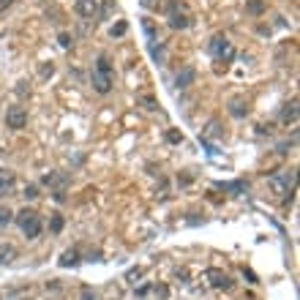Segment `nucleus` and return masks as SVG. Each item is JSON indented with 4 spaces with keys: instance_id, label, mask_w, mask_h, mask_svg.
Returning a JSON list of instances; mask_svg holds the SVG:
<instances>
[{
    "instance_id": "1",
    "label": "nucleus",
    "mask_w": 300,
    "mask_h": 300,
    "mask_svg": "<svg viewBox=\"0 0 300 300\" xmlns=\"http://www.w3.org/2000/svg\"><path fill=\"white\" fill-rule=\"evenodd\" d=\"M90 82H93V90L101 93V96H106V93L112 90V85H115V69H112L106 55H98L96 69H93V74H90Z\"/></svg>"
},
{
    "instance_id": "2",
    "label": "nucleus",
    "mask_w": 300,
    "mask_h": 300,
    "mask_svg": "<svg viewBox=\"0 0 300 300\" xmlns=\"http://www.w3.org/2000/svg\"><path fill=\"white\" fill-rule=\"evenodd\" d=\"M17 226L22 229V235L28 237V240H38V235H41V229H44V224H41V216H38L36 210H19L17 213Z\"/></svg>"
},
{
    "instance_id": "3",
    "label": "nucleus",
    "mask_w": 300,
    "mask_h": 300,
    "mask_svg": "<svg viewBox=\"0 0 300 300\" xmlns=\"http://www.w3.org/2000/svg\"><path fill=\"white\" fill-rule=\"evenodd\" d=\"M164 11H166V22H169L172 30H186V28H191V14L186 11V6L180 3V0H166Z\"/></svg>"
},
{
    "instance_id": "4",
    "label": "nucleus",
    "mask_w": 300,
    "mask_h": 300,
    "mask_svg": "<svg viewBox=\"0 0 300 300\" xmlns=\"http://www.w3.org/2000/svg\"><path fill=\"white\" fill-rule=\"evenodd\" d=\"M268 183L276 194H289V191H295V169H284L278 175H270Z\"/></svg>"
},
{
    "instance_id": "5",
    "label": "nucleus",
    "mask_w": 300,
    "mask_h": 300,
    "mask_svg": "<svg viewBox=\"0 0 300 300\" xmlns=\"http://www.w3.org/2000/svg\"><path fill=\"white\" fill-rule=\"evenodd\" d=\"M208 52L216 60H229L232 55H235V49H232V44H229V38L224 36V33H216V36L210 38V44H208Z\"/></svg>"
},
{
    "instance_id": "6",
    "label": "nucleus",
    "mask_w": 300,
    "mask_h": 300,
    "mask_svg": "<svg viewBox=\"0 0 300 300\" xmlns=\"http://www.w3.org/2000/svg\"><path fill=\"white\" fill-rule=\"evenodd\" d=\"M25 126H28V109H25L22 104H11L9 109H6V129L22 131Z\"/></svg>"
},
{
    "instance_id": "7",
    "label": "nucleus",
    "mask_w": 300,
    "mask_h": 300,
    "mask_svg": "<svg viewBox=\"0 0 300 300\" xmlns=\"http://www.w3.org/2000/svg\"><path fill=\"white\" fill-rule=\"evenodd\" d=\"M205 278L210 281L213 289H229V286H232L229 273H224V270H218V268H210L208 273H205Z\"/></svg>"
},
{
    "instance_id": "8",
    "label": "nucleus",
    "mask_w": 300,
    "mask_h": 300,
    "mask_svg": "<svg viewBox=\"0 0 300 300\" xmlns=\"http://www.w3.org/2000/svg\"><path fill=\"white\" fill-rule=\"evenodd\" d=\"M194 79H197V69H194V66H183V69L177 71V77H175V88L186 90V88L194 85Z\"/></svg>"
},
{
    "instance_id": "9",
    "label": "nucleus",
    "mask_w": 300,
    "mask_h": 300,
    "mask_svg": "<svg viewBox=\"0 0 300 300\" xmlns=\"http://www.w3.org/2000/svg\"><path fill=\"white\" fill-rule=\"evenodd\" d=\"M74 11H77L82 19H96L98 3H96V0H77V3H74Z\"/></svg>"
},
{
    "instance_id": "10",
    "label": "nucleus",
    "mask_w": 300,
    "mask_h": 300,
    "mask_svg": "<svg viewBox=\"0 0 300 300\" xmlns=\"http://www.w3.org/2000/svg\"><path fill=\"white\" fill-rule=\"evenodd\" d=\"M14 186H17V175H14V172H11V169H0V197L11 194Z\"/></svg>"
},
{
    "instance_id": "11",
    "label": "nucleus",
    "mask_w": 300,
    "mask_h": 300,
    "mask_svg": "<svg viewBox=\"0 0 300 300\" xmlns=\"http://www.w3.org/2000/svg\"><path fill=\"white\" fill-rule=\"evenodd\" d=\"M281 123H284V126H295V123H297V98H292V101L284 104V109H281Z\"/></svg>"
},
{
    "instance_id": "12",
    "label": "nucleus",
    "mask_w": 300,
    "mask_h": 300,
    "mask_svg": "<svg viewBox=\"0 0 300 300\" xmlns=\"http://www.w3.org/2000/svg\"><path fill=\"white\" fill-rule=\"evenodd\" d=\"M41 183L52 186L55 191H66V183H69V180H66V175H57V172H46V175L41 177Z\"/></svg>"
},
{
    "instance_id": "13",
    "label": "nucleus",
    "mask_w": 300,
    "mask_h": 300,
    "mask_svg": "<svg viewBox=\"0 0 300 300\" xmlns=\"http://www.w3.org/2000/svg\"><path fill=\"white\" fill-rule=\"evenodd\" d=\"M142 30H145V38H148V44H150V46H156L158 36H156V25H153V19H150V17H142Z\"/></svg>"
},
{
    "instance_id": "14",
    "label": "nucleus",
    "mask_w": 300,
    "mask_h": 300,
    "mask_svg": "<svg viewBox=\"0 0 300 300\" xmlns=\"http://www.w3.org/2000/svg\"><path fill=\"white\" fill-rule=\"evenodd\" d=\"M14 257H17V249L11 243H0V265H9V262H14Z\"/></svg>"
},
{
    "instance_id": "15",
    "label": "nucleus",
    "mask_w": 300,
    "mask_h": 300,
    "mask_svg": "<svg viewBox=\"0 0 300 300\" xmlns=\"http://www.w3.org/2000/svg\"><path fill=\"white\" fill-rule=\"evenodd\" d=\"M77 262H79V251L77 249L63 251V257H60V268H74Z\"/></svg>"
},
{
    "instance_id": "16",
    "label": "nucleus",
    "mask_w": 300,
    "mask_h": 300,
    "mask_svg": "<svg viewBox=\"0 0 300 300\" xmlns=\"http://www.w3.org/2000/svg\"><path fill=\"white\" fill-rule=\"evenodd\" d=\"M63 226H66L63 213H52V218H49V232H52V235H60V232H63Z\"/></svg>"
},
{
    "instance_id": "17",
    "label": "nucleus",
    "mask_w": 300,
    "mask_h": 300,
    "mask_svg": "<svg viewBox=\"0 0 300 300\" xmlns=\"http://www.w3.org/2000/svg\"><path fill=\"white\" fill-rule=\"evenodd\" d=\"M112 11H115V0H104L101 9H98V14H96V19H98V22H106V19L112 17Z\"/></svg>"
},
{
    "instance_id": "18",
    "label": "nucleus",
    "mask_w": 300,
    "mask_h": 300,
    "mask_svg": "<svg viewBox=\"0 0 300 300\" xmlns=\"http://www.w3.org/2000/svg\"><path fill=\"white\" fill-rule=\"evenodd\" d=\"M246 11L251 17H262L265 14V0H246Z\"/></svg>"
},
{
    "instance_id": "19",
    "label": "nucleus",
    "mask_w": 300,
    "mask_h": 300,
    "mask_svg": "<svg viewBox=\"0 0 300 300\" xmlns=\"http://www.w3.org/2000/svg\"><path fill=\"white\" fill-rule=\"evenodd\" d=\"M229 115L232 117H246L249 115V106L240 101V98H235V101H229Z\"/></svg>"
},
{
    "instance_id": "20",
    "label": "nucleus",
    "mask_w": 300,
    "mask_h": 300,
    "mask_svg": "<svg viewBox=\"0 0 300 300\" xmlns=\"http://www.w3.org/2000/svg\"><path fill=\"white\" fill-rule=\"evenodd\" d=\"M137 101L142 104L148 112H156V109H158V101H156V96H150V93H142V96H139Z\"/></svg>"
},
{
    "instance_id": "21",
    "label": "nucleus",
    "mask_w": 300,
    "mask_h": 300,
    "mask_svg": "<svg viewBox=\"0 0 300 300\" xmlns=\"http://www.w3.org/2000/svg\"><path fill=\"white\" fill-rule=\"evenodd\" d=\"M126 33H129V25H126L123 19H120L117 25H112V28H109V36H112V38H123Z\"/></svg>"
},
{
    "instance_id": "22",
    "label": "nucleus",
    "mask_w": 300,
    "mask_h": 300,
    "mask_svg": "<svg viewBox=\"0 0 300 300\" xmlns=\"http://www.w3.org/2000/svg\"><path fill=\"white\" fill-rule=\"evenodd\" d=\"M14 221V213H11L9 205H0V226H9Z\"/></svg>"
},
{
    "instance_id": "23",
    "label": "nucleus",
    "mask_w": 300,
    "mask_h": 300,
    "mask_svg": "<svg viewBox=\"0 0 300 300\" xmlns=\"http://www.w3.org/2000/svg\"><path fill=\"white\" fill-rule=\"evenodd\" d=\"M22 197L28 199V202H33V199H38V197H41V194H38V186H36V183H28V186L22 189Z\"/></svg>"
},
{
    "instance_id": "24",
    "label": "nucleus",
    "mask_w": 300,
    "mask_h": 300,
    "mask_svg": "<svg viewBox=\"0 0 300 300\" xmlns=\"http://www.w3.org/2000/svg\"><path fill=\"white\" fill-rule=\"evenodd\" d=\"M221 189H224V191H235V194H243V191H246V183H243V180H237V183H224Z\"/></svg>"
},
{
    "instance_id": "25",
    "label": "nucleus",
    "mask_w": 300,
    "mask_h": 300,
    "mask_svg": "<svg viewBox=\"0 0 300 300\" xmlns=\"http://www.w3.org/2000/svg\"><path fill=\"white\" fill-rule=\"evenodd\" d=\"M150 52H153V60H156V63H164V55H166V52H164L161 44H158V46H150Z\"/></svg>"
},
{
    "instance_id": "26",
    "label": "nucleus",
    "mask_w": 300,
    "mask_h": 300,
    "mask_svg": "<svg viewBox=\"0 0 300 300\" xmlns=\"http://www.w3.org/2000/svg\"><path fill=\"white\" fill-rule=\"evenodd\" d=\"M57 41H60V46H63V49H71V44H74V38H71L69 33H60V36H57Z\"/></svg>"
},
{
    "instance_id": "27",
    "label": "nucleus",
    "mask_w": 300,
    "mask_h": 300,
    "mask_svg": "<svg viewBox=\"0 0 300 300\" xmlns=\"http://www.w3.org/2000/svg\"><path fill=\"white\" fill-rule=\"evenodd\" d=\"M79 300H96V292H93L90 286H82V292H79Z\"/></svg>"
},
{
    "instance_id": "28",
    "label": "nucleus",
    "mask_w": 300,
    "mask_h": 300,
    "mask_svg": "<svg viewBox=\"0 0 300 300\" xmlns=\"http://www.w3.org/2000/svg\"><path fill=\"white\" fill-rule=\"evenodd\" d=\"M166 142L177 145V142H183V137H180V134H177V131H166Z\"/></svg>"
},
{
    "instance_id": "29",
    "label": "nucleus",
    "mask_w": 300,
    "mask_h": 300,
    "mask_svg": "<svg viewBox=\"0 0 300 300\" xmlns=\"http://www.w3.org/2000/svg\"><path fill=\"white\" fill-rule=\"evenodd\" d=\"M52 74H55V66H52V63H44V66H41V77H52Z\"/></svg>"
},
{
    "instance_id": "30",
    "label": "nucleus",
    "mask_w": 300,
    "mask_h": 300,
    "mask_svg": "<svg viewBox=\"0 0 300 300\" xmlns=\"http://www.w3.org/2000/svg\"><path fill=\"white\" fill-rule=\"evenodd\" d=\"M292 145H295V139H292V142H281V145H278V153H281V156H286Z\"/></svg>"
},
{
    "instance_id": "31",
    "label": "nucleus",
    "mask_w": 300,
    "mask_h": 300,
    "mask_svg": "<svg viewBox=\"0 0 300 300\" xmlns=\"http://www.w3.org/2000/svg\"><path fill=\"white\" fill-rule=\"evenodd\" d=\"M139 276H142V268H131L126 278H129V281H134V278H139Z\"/></svg>"
},
{
    "instance_id": "32",
    "label": "nucleus",
    "mask_w": 300,
    "mask_h": 300,
    "mask_svg": "<svg viewBox=\"0 0 300 300\" xmlns=\"http://www.w3.org/2000/svg\"><path fill=\"white\" fill-rule=\"evenodd\" d=\"M145 9H158V0H142Z\"/></svg>"
},
{
    "instance_id": "33",
    "label": "nucleus",
    "mask_w": 300,
    "mask_h": 300,
    "mask_svg": "<svg viewBox=\"0 0 300 300\" xmlns=\"http://www.w3.org/2000/svg\"><path fill=\"white\" fill-rule=\"evenodd\" d=\"M156 295L158 297H166V295H169V289H166V286H156Z\"/></svg>"
},
{
    "instance_id": "34",
    "label": "nucleus",
    "mask_w": 300,
    "mask_h": 300,
    "mask_svg": "<svg viewBox=\"0 0 300 300\" xmlns=\"http://www.w3.org/2000/svg\"><path fill=\"white\" fill-rule=\"evenodd\" d=\"M25 85H28V82H19V88H17V93H19V96H25V93H30V88H25Z\"/></svg>"
},
{
    "instance_id": "35",
    "label": "nucleus",
    "mask_w": 300,
    "mask_h": 300,
    "mask_svg": "<svg viewBox=\"0 0 300 300\" xmlns=\"http://www.w3.org/2000/svg\"><path fill=\"white\" fill-rule=\"evenodd\" d=\"M243 276H246V278H249V281H251V284H257V276H254V273H251V270H243Z\"/></svg>"
},
{
    "instance_id": "36",
    "label": "nucleus",
    "mask_w": 300,
    "mask_h": 300,
    "mask_svg": "<svg viewBox=\"0 0 300 300\" xmlns=\"http://www.w3.org/2000/svg\"><path fill=\"white\" fill-rule=\"evenodd\" d=\"M52 197H55L57 202H66V191H55V194H52Z\"/></svg>"
},
{
    "instance_id": "37",
    "label": "nucleus",
    "mask_w": 300,
    "mask_h": 300,
    "mask_svg": "<svg viewBox=\"0 0 300 300\" xmlns=\"http://www.w3.org/2000/svg\"><path fill=\"white\" fill-rule=\"evenodd\" d=\"M148 292H150V286H139V289H137V295H139V297H145Z\"/></svg>"
},
{
    "instance_id": "38",
    "label": "nucleus",
    "mask_w": 300,
    "mask_h": 300,
    "mask_svg": "<svg viewBox=\"0 0 300 300\" xmlns=\"http://www.w3.org/2000/svg\"><path fill=\"white\" fill-rule=\"evenodd\" d=\"M11 3H14V0H0V11H6V9H9Z\"/></svg>"
},
{
    "instance_id": "39",
    "label": "nucleus",
    "mask_w": 300,
    "mask_h": 300,
    "mask_svg": "<svg viewBox=\"0 0 300 300\" xmlns=\"http://www.w3.org/2000/svg\"><path fill=\"white\" fill-rule=\"evenodd\" d=\"M0 156H3V150H0Z\"/></svg>"
},
{
    "instance_id": "40",
    "label": "nucleus",
    "mask_w": 300,
    "mask_h": 300,
    "mask_svg": "<svg viewBox=\"0 0 300 300\" xmlns=\"http://www.w3.org/2000/svg\"><path fill=\"white\" fill-rule=\"evenodd\" d=\"M0 300H3V297H0Z\"/></svg>"
}]
</instances>
